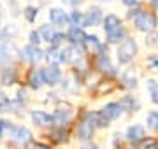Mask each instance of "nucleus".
Instances as JSON below:
<instances>
[{
	"instance_id": "obj_41",
	"label": "nucleus",
	"mask_w": 158,
	"mask_h": 149,
	"mask_svg": "<svg viewBox=\"0 0 158 149\" xmlns=\"http://www.w3.org/2000/svg\"><path fill=\"white\" fill-rule=\"evenodd\" d=\"M85 149H98V147H97L95 144H88V146H85Z\"/></svg>"
},
{
	"instance_id": "obj_45",
	"label": "nucleus",
	"mask_w": 158,
	"mask_h": 149,
	"mask_svg": "<svg viewBox=\"0 0 158 149\" xmlns=\"http://www.w3.org/2000/svg\"><path fill=\"white\" fill-rule=\"evenodd\" d=\"M102 2H106V0H102ZM107 2H109V0H107Z\"/></svg>"
},
{
	"instance_id": "obj_13",
	"label": "nucleus",
	"mask_w": 158,
	"mask_h": 149,
	"mask_svg": "<svg viewBox=\"0 0 158 149\" xmlns=\"http://www.w3.org/2000/svg\"><path fill=\"white\" fill-rule=\"evenodd\" d=\"M144 137V128H142L141 125H132L128 126V130H127V140H130V142L134 144H139Z\"/></svg>"
},
{
	"instance_id": "obj_33",
	"label": "nucleus",
	"mask_w": 158,
	"mask_h": 149,
	"mask_svg": "<svg viewBox=\"0 0 158 149\" xmlns=\"http://www.w3.org/2000/svg\"><path fill=\"white\" fill-rule=\"evenodd\" d=\"M146 44H149V46H156L158 44V34L155 32V30H153V32H148Z\"/></svg>"
},
{
	"instance_id": "obj_26",
	"label": "nucleus",
	"mask_w": 158,
	"mask_h": 149,
	"mask_svg": "<svg viewBox=\"0 0 158 149\" xmlns=\"http://www.w3.org/2000/svg\"><path fill=\"white\" fill-rule=\"evenodd\" d=\"M51 139H53L56 144L67 142V140H69V132H67V130H63V126H60L56 132H51Z\"/></svg>"
},
{
	"instance_id": "obj_7",
	"label": "nucleus",
	"mask_w": 158,
	"mask_h": 149,
	"mask_svg": "<svg viewBox=\"0 0 158 149\" xmlns=\"http://www.w3.org/2000/svg\"><path fill=\"white\" fill-rule=\"evenodd\" d=\"M104 19V12H102L100 6H91L88 11L85 12V19H83V26H97L102 23Z\"/></svg>"
},
{
	"instance_id": "obj_11",
	"label": "nucleus",
	"mask_w": 158,
	"mask_h": 149,
	"mask_svg": "<svg viewBox=\"0 0 158 149\" xmlns=\"http://www.w3.org/2000/svg\"><path fill=\"white\" fill-rule=\"evenodd\" d=\"M30 118L34 121V125H37V126H51L53 125V116L48 114L46 111H32Z\"/></svg>"
},
{
	"instance_id": "obj_14",
	"label": "nucleus",
	"mask_w": 158,
	"mask_h": 149,
	"mask_svg": "<svg viewBox=\"0 0 158 149\" xmlns=\"http://www.w3.org/2000/svg\"><path fill=\"white\" fill-rule=\"evenodd\" d=\"M51 116H53V125L63 126V125H67L69 121H70V118H72V112H70L69 109H56Z\"/></svg>"
},
{
	"instance_id": "obj_6",
	"label": "nucleus",
	"mask_w": 158,
	"mask_h": 149,
	"mask_svg": "<svg viewBox=\"0 0 158 149\" xmlns=\"http://www.w3.org/2000/svg\"><path fill=\"white\" fill-rule=\"evenodd\" d=\"M16 53L19 54L16 47L12 46V42H0V67H9L11 62L16 58Z\"/></svg>"
},
{
	"instance_id": "obj_9",
	"label": "nucleus",
	"mask_w": 158,
	"mask_h": 149,
	"mask_svg": "<svg viewBox=\"0 0 158 149\" xmlns=\"http://www.w3.org/2000/svg\"><path fill=\"white\" fill-rule=\"evenodd\" d=\"M65 35L72 46H83L86 42V32L83 30V26H69Z\"/></svg>"
},
{
	"instance_id": "obj_24",
	"label": "nucleus",
	"mask_w": 158,
	"mask_h": 149,
	"mask_svg": "<svg viewBox=\"0 0 158 149\" xmlns=\"http://www.w3.org/2000/svg\"><path fill=\"white\" fill-rule=\"evenodd\" d=\"M125 39H127V30H125L123 26H121L119 30H116V32H113V34L107 35V42H109V44H116V42H119V40L123 42Z\"/></svg>"
},
{
	"instance_id": "obj_19",
	"label": "nucleus",
	"mask_w": 158,
	"mask_h": 149,
	"mask_svg": "<svg viewBox=\"0 0 158 149\" xmlns=\"http://www.w3.org/2000/svg\"><path fill=\"white\" fill-rule=\"evenodd\" d=\"M86 42L90 44V49H91V53H95V54H98V53H102V51H106V46L100 42V39L97 37L95 34H86Z\"/></svg>"
},
{
	"instance_id": "obj_18",
	"label": "nucleus",
	"mask_w": 158,
	"mask_h": 149,
	"mask_svg": "<svg viewBox=\"0 0 158 149\" xmlns=\"http://www.w3.org/2000/svg\"><path fill=\"white\" fill-rule=\"evenodd\" d=\"M97 69L102 70V72H109L111 69H114L111 65V58H109L107 51H102L97 54Z\"/></svg>"
},
{
	"instance_id": "obj_4",
	"label": "nucleus",
	"mask_w": 158,
	"mask_h": 149,
	"mask_svg": "<svg viewBox=\"0 0 158 149\" xmlns=\"http://www.w3.org/2000/svg\"><path fill=\"white\" fill-rule=\"evenodd\" d=\"M44 56H46L44 49H40V46H32V44L25 46L21 51H19V58L25 60L27 63H30V65H37V63H40L42 60H44Z\"/></svg>"
},
{
	"instance_id": "obj_39",
	"label": "nucleus",
	"mask_w": 158,
	"mask_h": 149,
	"mask_svg": "<svg viewBox=\"0 0 158 149\" xmlns=\"http://www.w3.org/2000/svg\"><path fill=\"white\" fill-rule=\"evenodd\" d=\"M121 4H125L127 7H132V6H135L137 4V0H121Z\"/></svg>"
},
{
	"instance_id": "obj_42",
	"label": "nucleus",
	"mask_w": 158,
	"mask_h": 149,
	"mask_svg": "<svg viewBox=\"0 0 158 149\" xmlns=\"http://www.w3.org/2000/svg\"><path fill=\"white\" fill-rule=\"evenodd\" d=\"M151 6L155 7V9H158V0H151Z\"/></svg>"
},
{
	"instance_id": "obj_5",
	"label": "nucleus",
	"mask_w": 158,
	"mask_h": 149,
	"mask_svg": "<svg viewBox=\"0 0 158 149\" xmlns=\"http://www.w3.org/2000/svg\"><path fill=\"white\" fill-rule=\"evenodd\" d=\"M48 16H49V23L56 28H63L69 25V12L63 7H51Z\"/></svg>"
},
{
	"instance_id": "obj_8",
	"label": "nucleus",
	"mask_w": 158,
	"mask_h": 149,
	"mask_svg": "<svg viewBox=\"0 0 158 149\" xmlns=\"http://www.w3.org/2000/svg\"><path fill=\"white\" fill-rule=\"evenodd\" d=\"M9 133H11V137L19 144H30L32 139H34L32 137V132H30L28 128L21 126V125H12L11 130H9Z\"/></svg>"
},
{
	"instance_id": "obj_31",
	"label": "nucleus",
	"mask_w": 158,
	"mask_h": 149,
	"mask_svg": "<svg viewBox=\"0 0 158 149\" xmlns=\"http://www.w3.org/2000/svg\"><path fill=\"white\" fill-rule=\"evenodd\" d=\"M40 42H42V39H40L39 30H32L28 34V44H32V46H40Z\"/></svg>"
},
{
	"instance_id": "obj_25",
	"label": "nucleus",
	"mask_w": 158,
	"mask_h": 149,
	"mask_svg": "<svg viewBox=\"0 0 158 149\" xmlns=\"http://www.w3.org/2000/svg\"><path fill=\"white\" fill-rule=\"evenodd\" d=\"M55 32H56V30H55V26H53V25H42V26H40L39 28V34H40V39L42 40H46V42H49L51 40V37H53V35H55Z\"/></svg>"
},
{
	"instance_id": "obj_30",
	"label": "nucleus",
	"mask_w": 158,
	"mask_h": 149,
	"mask_svg": "<svg viewBox=\"0 0 158 149\" xmlns=\"http://www.w3.org/2000/svg\"><path fill=\"white\" fill-rule=\"evenodd\" d=\"M146 123H148V126H149V128H153V130H158V112H156V111L148 112Z\"/></svg>"
},
{
	"instance_id": "obj_23",
	"label": "nucleus",
	"mask_w": 158,
	"mask_h": 149,
	"mask_svg": "<svg viewBox=\"0 0 158 149\" xmlns=\"http://www.w3.org/2000/svg\"><path fill=\"white\" fill-rule=\"evenodd\" d=\"M121 83H123L125 88H135L137 86V77L134 74V70H127L121 77Z\"/></svg>"
},
{
	"instance_id": "obj_32",
	"label": "nucleus",
	"mask_w": 158,
	"mask_h": 149,
	"mask_svg": "<svg viewBox=\"0 0 158 149\" xmlns=\"http://www.w3.org/2000/svg\"><path fill=\"white\" fill-rule=\"evenodd\" d=\"M137 149H156V142L153 139H142L141 142L137 144Z\"/></svg>"
},
{
	"instance_id": "obj_15",
	"label": "nucleus",
	"mask_w": 158,
	"mask_h": 149,
	"mask_svg": "<svg viewBox=\"0 0 158 149\" xmlns=\"http://www.w3.org/2000/svg\"><path fill=\"white\" fill-rule=\"evenodd\" d=\"M102 112L107 116L109 121H113V119H118L119 116L123 114V109H121V105H119L118 102H109L107 105L104 107V111H102Z\"/></svg>"
},
{
	"instance_id": "obj_43",
	"label": "nucleus",
	"mask_w": 158,
	"mask_h": 149,
	"mask_svg": "<svg viewBox=\"0 0 158 149\" xmlns=\"http://www.w3.org/2000/svg\"><path fill=\"white\" fill-rule=\"evenodd\" d=\"M0 28H2V14H0Z\"/></svg>"
},
{
	"instance_id": "obj_36",
	"label": "nucleus",
	"mask_w": 158,
	"mask_h": 149,
	"mask_svg": "<svg viewBox=\"0 0 158 149\" xmlns=\"http://www.w3.org/2000/svg\"><path fill=\"white\" fill-rule=\"evenodd\" d=\"M63 2H65V4H69L70 7H74V9H77L79 6H83V4H85L86 0H63Z\"/></svg>"
},
{
	"instance_id": "obj_2",
	"label": "nucleus",
	"mask_w": 158,
	"mask_h": 149,
	"mask_svg": "<svg viewBox=\"0 0 158 149\" xmlns=\"http://www.w3.org/2000/svg\"><path fill=\"white\" fill-rule=\"evenodd\" d=\"M137 54V44L134 39H127L121 42L118 46V51H116V56H118V62L121 63V65H127V63H130L132 60H134V56Z\"/></svg>"
},
{
	"instance_id": "obj_28",
	"label": "nucleus",
	"mask_w": 158,
	"mask_h": 149,
	"mask_svg": "<svg viewBox=\"0 0 158 149\" xmlns=\"http://www.w3.org/2000/svg\"><path fill=\"white\" fill-rule=\"evenodd\" d=\"M28 84L32 90H40V86H42V79H40V74H39V70H35V72H32L30 74V79H28Z\"/></svg>"
},
{
	"instance_id": "obj_20",
	"label": "nucleus",
	"mask_w": 158,
	"mask_h": 149,
	"mask_svg": "<svg viewBox=\"0 0 158 149\" xmlns=\"http://www.w3.org/2000/svg\"><path fill=\"white\" fill-rule=\"evenodd\" d=\"M118 103L121 105V109H123V111H128V112H134V111L139 109V102H137V100L132 97V95H125V97L121 98Z\"/></svg>"
},
{
	"instance_id": "obj_29",
	"label": "nucleus",
	"mask_w": 158,
	"mask_h": 149,
	"mask_svg": "<svg viewBox=\"0 0 158 149\" xmlns=\"http://www.w3.org/2000/svg\"><path fill=\"white\" fill-rule=\"evenodd\" d=\"M148 90H149V95H151V100L153 103H158V83L155 79H149L146 83Z\"/></svg>"
},
{
	"instance_id": "obj_3",
	"label": "nucleus",
	"mask_w": 158,
	"mask_h": 149,
	"mask_svg": "<svg viewBox=\"0 0 158 149\" xmlns=\"http://www.w3.org/2000/svg\"><path fill=\"white\" fill-rule=\"evenodd\" d=\"M40 79H42V84H48V86H55L60 83V77H62V70L56 63H49L48 67H42L39 69Z\"/></svg>"
},
{
	"instance_id": "obj_10",
	"label": "nucleus",
	"mask_w": 158,
	"mask_h": 149,
	"mask_svg": "<svg viewBox=\"0 0 158 149\" xmlns=\"http://www.w3.org/2000/svg\"><path fill=\"white\" fill-rule=\"evenodd\" d=\"M121 26H123V21H121V18L116 16V14H107V16L102 19V28H104V32L107 35L116 32V30H119Z\"/></svg>"
},
{
	"instance_id": "obj_38",
	"label": "nucleus",
	"mask_w": 158,
	"mask_h": 149,
	"mask_svg": "<svg viewBox=\"0 0 158 149\" xmlns=\"http://www.w3.org/2000/svg\"><path fill=\"white\" fill-rule=\"evenodd\" d=\"M32 149H49V146H46V144H40V142H35L32 146Z\"/></svg>"
},
{
	"instance_id": "obj_35",
	"label": "nucleus",
	"mask_w": 158,
	"mask_h": 149,
	"mask_svg": "<svg viewBox=\"0 0 158 149\" xmlns=\"http://www.w3.org/2000/svg\"><path fill=\"white\" fill-rule=\"evenodd\" d=\"M9 7H11V14H12V16H14V18L19 16L21 9H18V2H16V0H11V2H9Z\"/></svg>"
},
{
	"instance_id": "obj_44",
	"label": "nucleus",
	"mask_w": 158,
	"mask_h": 149,
	"mask_svg": "<svg viewBox=\"0 0 158 149\" xmlns=\"http://www.w3.org/2000/svg\"><path fill=\"white\" fill-rule=\"evenodd\" d=\"M2 135H4V133H2V132H0V140H2Z\"/></svg>"
},
{
	"instance_id": "obj_17",
	"label": "nucleus",
	"mask_w": 158,
	"mask_h": 149,
	"mask_svg": "<svg viewBox=\"0 0 158 149\" xmlns=\"http://www.w3.org/2000/svg\"><path fill=\"white\" fill-rule=\"evenodd\" d=\"M77 137L81 140H90L93 137V125H91L90 121H83L81 125L77 126Z\"/></svg>"
},
{
	"instance_id": "obj_16",
	"label": "nucleus",
	"mask_w": 158,
	"mask_h": 149,
	"mask_svg": "<svg viewBox=\"0 0 158 149\" xmlns=\"http://www.w3.org/2000/svg\"><path fill=\"white\" fill-rule=\"evenodd\" d=\"M19 34V28H18V25L11 23V25H6L4 28L0 30V40L2 42H11L12 37H16Z\"/></svg>"
},
{
	"instance_id": "obj_40",
	"label": "nucleus",
	"mask_w": 158,
	"mask_h": 149,
	"mask_svg": "<svg viewBox=\"0 0 158 149\" xmlns=\"http://www.w3.org/2000/svg\"><path fill=\"white\" fill-rule=\"evenodd\" d=\"M149 63H151V67L158 69V58H156V56H151V58H149Z\"/></svg>"
},
{
	"instance_id": "obj_21",
	"label": "nucleus",
	"mask_w": 158,
	"mask_h": 149,
	"mask_svg": "<svg viewBox=\"0 0 158 149\" xmlns=\"http://www.w3.org/2000/svg\"><path fill=\"white\" fill-rule=\"evenodd\" d=\"M83 19H85V12L79 9H72L69 12V26H83Z\"/></svg>"
},
{
	"instance_id": "obj_12",
	"label": "nucleus",
	"mask_w": 158,
	"mask_h": 149,
	"mask_svg": "<svg viewBox=\"0 0 158 149\" xmlns=\"http://www.w3.org/2000/svg\"><path fill=\"white\" fill-rule=\"evenodd\" d=\"M18 81V70L14 67H4L2 69V74H0V83L4 84V86H11Z\"/></svg>"
},
{
	"instance_id": "obj_1",
	"label": "nucleus",
	"mask_w": 158,
	"mask_h": 149,
	"mask_svg": "<svg viewBox=\"0 0 158 149\" xmlns=\"http://www.w3.org/2000/svg\"><path fill=\"white\" fill-rule=\"evenodd\" d=\"M134 26H135L139 32H153V30L158 26V18L156 12L153 11H141L134 18Z\"/></svg>"
},
{
	"instance_id": "obj_37",
	"label": "nucleus",
	"mask_w": 158,
	"mask_h": 149,
	"mask_svg": "<svg viewBox=\"0 0 158 149\" xmlns=\"http://www.w3.org/2000/svg\"><path fill=\"white\" fill-rule=\"evenodd\" d=\"M11 126H12V123H9V121H6V119H0V132L4 133L7 130V132H9V130H11Z\"/></svg>"
},
{
	"instance_id": "obj_22",
	"label": "nucleus",
	"mask_w": 158,
	"mask_h": 149,
	"mask_svg": "<svg viewBox=\"0 0 158 149\" xmlns=\"http://www.w3.org/2000/svg\"><path fill=\"white\" fill-rule=\"evenodd\" d=\"M23 16H25V19H27L28 23H35V19H37V16H39V7L27 6L25 9H23Z\"/></svg>"
},
{
	"instance_id": "obj_27",
	"label": "nucleus",
	"mask_w": 158,
	"mask_h": 149,
	"mask_svg": "<svg viewBox=\"0 0 158 149\" xmlns=\"http://www.w3.org/2000/svg\"><path fill=\"white\" fill-rule=\"evenodd\" d=\"M65 40H67V35L63 34V32H55V35L49 40V46L51 47H62Z\"/></svg>"
},
{
	"instance_id": "obj_34",
	"label": "nucleus",
	"mask_w": 158,
	"mask_h": 149,
	"mask_svg": "<svg viewBox=\"0 0 158 149\" xmlns=\"http://www.w3.org/2000/svg\"><path fill=\"white\" fill-rule=\"evenodd\" d=\"M141 11H142V7L139 6V4H135V6L128 7V14H127V16H128L130 19H134V18H135V16H137V14H139Z\"/></svg>"
}]
</instances>
